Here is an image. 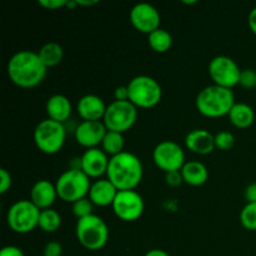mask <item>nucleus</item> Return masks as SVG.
Segmentation results:
<instances>
[{"instance_id":"obj_9","label":"nucleus","mask_w":256,"mask_h":256,"mask_svg":"<svg viewBox=\"0 0 256 256\" xmlns=\"http://www.w3.org/2000/svg\"><path fill=\"white\" fill-rule=\"evenodd\" d=\"M138 119V109L130 102H112L108 106L104 124L109 132L122 134L134 126Z\"/></svg>"},{"instance_id":"obj_25","label":"nucleus","mask_w":256,"mask_h":256,"mask_svg":"<svg viewBox=\"0 0 256 256\" xmlns=\"http://www.w3.org/2000/svg\"><path fill=\"white\" fill-rule=\"evenodd\" d=\"M149 45L154 52H166L172 45V36L164 29H158L149 35Z\"/></svg>"},{"instance_id":"obj_18","label":"nucleus","mask_w":256,"mask_h":256,"mask_svg":"<svg viewBox=\"0 0 256 256\" xmlns=\"http://www.w3.org/2000/svg\"><path fill=\"white\" fill-rule=\"evenodd\" d=\"M185 144L190 152L199 155L212 154L215 149V136L204 129L192 130L186 135Z\"/></svg>"},{"instance_id":"obj_40","label":"nucleus","mask_w":256,"mask_h":256,"mask_svg":"<svg viewBox=\"0 0 256 256\" xmlns=\"http://www.w3.org/2000/svg\"><path fill=\"white\" fill-rule=\"evenodd\" d=\"M78 5H82V6H92V5H96L98 0H76Z\"/></svg>"},{"instance_id":"obj_24","label":"nucleus","mask_w":256,"mask_h":256,"mask_svg":"<svg viewBox=\"0 0 256 256\" xmlns=\"http://www.w3.org/2000/svg\"><path fill=\"white\" fill-rule=\"evenodd\" d=\"M102 150L106 152V155H112V156H116V155L124 152V146H125V140L122 134L116 132H109L108 130L106 135H105L104 140L102 142Z\"/></svg>"},{"instance_id":"obj_2","label":"nucleus","mask_w":256,"mask_h":256,"mask_svg":"<svg viewBox=\"0 0 256 256\" xmlns=\"http://www.w3.org/2000/svg\"><path fill=\"white\" fill-rule=\"evenodd\" d=\"M106 174L119 192H125L134 190L142 182L144 170L136 155L124 152L110 159Z\"/></svg>"},{"instance_id":"obj_32","label":"nucleus","mask_w":256,"mask_h":256,"mask_svg":"<svg viewBox=\"0 0 256 256\" xmlns=\"http://www.w3.org/2000/svg\"><path fill=\"white\" fill-rule=\"evenodd\" d=\"M68 0H39V4L48 10H58L68 6Z\"/></svg>"},{"instance_id":"obj_36","label":"nucleus","mask_w":256,"mask_h":256,"mask_svg":"<svg viewBox=\"0 0 256 256\" xmlns=\"http://www.w3.org/2000/svg\"><path fill=\"white\" fill-rule=\"evenodd\" d=\"M0 256H25L24 252L16 246H5L0 252Z\"/></svg>"},{"instance_id":"obj_22","label":"nucleus","mask_w":256,"mask_h":256,"mask_svg":"<svg viewBox=\"0 0 256 256\" xmlns=\"http://www.w3.org/2000/svg\"><path fill=\"white\" fill-rule=\"evenodd\" d=\"M229 119L234 126L239 129H246L252 126L255 122V112L252 108L248 104H235L229 114Z\"/></svg>"},{"instance_id":"obj_29","label":"nucleus","mask_w":256,"mask_h":256,"mask_svg":"<svg viewBox=\"0 0 256 256\" xmlns=\"http://www.w3.org/2000/svg\"><path fill=\"white\" fill-rule=\"evenodd\" d=\"M234 144L235 138L230 132H220L219 134L215 135V148L222 150V152L232 150Z\"/></svg>"},{"instance_id":"obj_1","label":"nucleus","mask_w":256,"mask_h":256,"mask_svg":"<svg viewBox=\"0 0 256 256\" xmlns=\"http://www.w3.org/2000/svg\"><path fill=\"white\" fill-rule=\"evenodd\" d=\"M48 68L40 59L39 54L22 50L12 55L8 64V74L15 85L24 89L35 88L44 82Z\"/></svg>"},{"instance_id":"obj_8","label":"nucleus","mask_w":256,"mask_h":256,"mask_svg":"<svg viewBox=\"0 0 256 256\" xmlns=\"http://www.w3.org/2000/svg\"><path fill=\"white\" fill-rule=\"evenodd\" d=\"M40 212L30 200H20L8 212V224L14 232L29 234L39 226Z\"/></svg>"},{"instance_id":"obj_38","label":"nucleus","mask_w":256,"mask_h":256,"mask_svg":"<svg viewBox=\"0 0 256 256\" xmlns=\"http://www.w3.org/2000/svg\"><path fill=\"white\" fill-rule=\"evenodd\" d=\"M249 26L252 29V32L256 35V8L252 10L249 15Z\"/></svg>"},{"instance_id":"obj_4","label":"nucleus","mask_w":256,"mask_h":256,"mask_svg":"<svg viewBox=\"0 0 256 256\" xmlns=\"http://www.w3.org/2000/svg\"><path fill=\"white\" fill-rule=\"evenodd\" d=\"M76 238L85 249L102 250L109 240V228L102 218L92 214L78 222Z\"/></svg>"},{"instance_id":"obj_10","label":"nucleus","mask_w":256,"mask_h":256,"mask_svg":"<svg viewBox=\"0 0 256 256\" xmlns=\"http://www.w3.org/2000/svg\"><path fill=\"white\" fill-rule=\"evenodd\" d=\"M242 72L239 65L232 58L224 55L214 58L209 64V75L214 85L226 89H232L240 84Z\"/></svg>"},{"instance_id":"obj_12","label":"nucleus","mask_w":256,"mask_h":256,"mask_svg":"<svg viewBox=\"0 0 256 256\" xmlns=\"http://www.w3.org/2000/svg\"><path fill=\"white\" fill-rule=\"evenodd\" d=\"M112 209L116 216L122 222H135L142 215L145 209L142 195L135 190H125L118 192Z\"/></svg>"},{"instance_id":"obj_37","label":"nucleus","mask_w":256,"mask_h":256,"mask_svg":"<svg viewBox=\"0 0 256 256\" xmlns=\"http://www.w3.org/2000/svg\"><path fill=\"white\" fill-rule=\"evenodd\" d=\"M245 199H246L248 204L256 202V182L246 188V190H245Z\"/></svg>"},{"instance_id":"obj_11","label":"nucleus","mask_w":256,"mask_h":256,"mask_svg":"<svg viewBox=\"0 0 256 256\" xmlns=\"http://www.w3.org/2000/svg\"><path fill=\"white\" fill-rule=\"evenodd\" d=\"M154 162L165 172H180L185 165V152L179 144L174 142H162L152 152Z\"/></svg>"},{"instance_id":"obj_35","label":"nucleus","mask_w":256,"mask_h":256,"mask_svg":"<svg viewBox=\"0 0 256 256\" xmlns=\"http://www.w3.org/2000/svg\"><path fill=\"white\" fill-rule=\"evenodd\" d=\"M115 100L116 102H129V89H128V86H119L115 90Z\"/></svg>"},{"instance_id":"obj_15","label":"nucleus","mask_w":256,"mask_h":256,"mask_svg":"<svg viewBox=\"0 0 256 256\" xmlns=\"http://www.w3.org/2000/svg\"><path fill=\"white\" fill-rule=\"evenodd\" d=\"M80 162H82V170L88 176L100 178L108 172L110 159L104 150L94 148V149H88L80 158Z\"/></svg>"},{"instance_id":"obj_17","label":"nucleus","mask_w":256,"mask_h":256,"mask_svg":"<svg viewBox=\"0 0 256 256\" xmlns=\"http://www.w3.org/2000/svg\"><path fill=\"white\" fill-rule=\"evenodd\" d=\"M58 192L56 186L48 180H40L32 186L30 192V202L42 212V210L52 209V205L56 200Z\"/></svg>"},{"instance_id":"obj_6","label":"nucleus","mask_w":256,"mask_h":256,"mask_svg":"<svg viewBox=\"0 0 256 256\" xmlns=\"http://www.w3.org/2000/svg\"><path fill=\"white\" fill-rule=\"evenodd\" d=\"M129 102L136 108L152 109L156 106L162 96V90L159 82L152 76L140 75L134 78L128 85Z\"/></svg>"},{"instance_id":"obj_3","label":"nucleus","mask_w":256,"mask_h":256,"mask_svg":"<svg viewBox=\"0 0 256 256\" xmlns=\"http://www.w3.org/2000/svg\"><path fill=\"white\" fill-rule=\"evenodd\" d=\"M235 102L232 89L210 85L202 89L196 98V109L208 118H222L229 115Z\"/></svg>"},{"instance_id":"obj_7","label":"nucleus","mask_w":256,"mask_h":256,"mask_svg":"<svg viewBox=\"0 0 256 256\" xmlns=\"http://www.w3.org/2000/svg\"><path fill=\"white\" fill-rule=\"evenodd\" d=\"M66 139L65 124L52 119L42 120L34 132V142L38 149L44 154L54 155L62 149Z\"/></svg>"},{"instance_id":"obj_27","label":"nucleus","mask_w":256,"mask_h":256,"mask_svg":"<svg viewBox=\"0 0 256 256\" xmlns=\"http://www.w3.org/2000/svg\"><path fill=\"white\" fill-rule=\"evenodd\" d=\"M240 222L245 229L256 232V202L245 205L240 214Z\"/></svg>"},{"instance_id":"obj_5","label":"nucleus","mask_w":256,"mask_h":256,"mask_svg":"<svg viewBox=\"0 0 256 256\" xmlns=\"http://www.w3.org/2000/svg\"><path fill=\"white\" fill-rule=\"evenodd\" d=\"M58 196L65 202H74L86 198L90 192V178L80 169H70L60 175L56 184Z\"/></svg>"},{"instance_id":"obj_31","label":"nucleus","mask_w":256,"mask_h":256,"mask_svg":"<svg viewBox=\"0 0 256 256\" xmlns=\"http://www.w3.org/2000/svg\"><path fill=\"white\" fill-rule=\"evenodd\" d=\"M12 175L5 169H0V194H5L12 188Z\"/></svg>"},{"instance_id":"obj_41","label":"nucleus","mask_w":256,"mask_h":256,"mask_svg":"<svg viewBox=\"0 0 256 256\" xmlns=\"http://www.w3.org/2000/svg\"><path fill=\"white\" fill-rule=\"evenodd\" d=\"M184 2V4H190V5H192V4H196V0H192V2Z\"/></svg>"},{"instance_id":"obj_21","label":"nucleus","mask_w":256,"mask_h":256,"mask_svg":"<svg viewBox=\"0 0 256 256\" xmlns=\"http://www.w3.org/2000/svg\"><path fill=\"white\" fill-rule=\"evenodd\" d=\"M182 175L185 184L190 186H202L209 179L208 168L200 162H185L182 169Z\"/></svg>"},{"instance_id":"obj_30","label":"nucleus","mask_w":256,"mask_h":256,"mask_svg":"<svg viewBox=\"0 0 256 256\" xmlns=\"http://www.w3.org/2000/svg\"><path fill=\"white\" fill-rule=\"evenodd\" d=\"M240 85L244 89H254L256 88V72L252 69L242 70L240 76Z\"/></svg>"},{"instance_id":"obj_20","label":"nucleus","mask_w":256,"mask_h":256,"mask_svg":"<svg viewBox=\"0 0 256 256\" xmlns=\"http://www.w3.org/2000/svg\"><path fill=\"white\" fill-rule=\"evenodd\" d=\"M72 102L65 95H52L48 100L46 112L49 115V119L54 120V122L65 124L72 116Z\"/></svg>"},{"instance_id":"obj_23","label":"nucleus","mask_w":256,"mask_h":256,"mask_svg":"<svg viewBox=\"0 0 256 256\" xmlns=\"http://www.w3.org/2000/svg\"><path fill=\"white\" fill-rule=\"evenodd\" d=\"M39 56L46 68H54L62 62L64 50L58 42H48L39 50Z\"/></svg>"},{"instance_id":"obj_26","label":"nucleus","mask_w":256,"mask_h":256,"mask_svg":"<svg viewBox=\"0 0 256 256\" xmlns=\"http://www.w3.org/2000/svg\"><path fill=\"white\" fill-rule=\"evenodd\" d=\"M60 226H62V216L56 210L46 209L40 212L39 228L42 232L52 234V232H58Z\"/></svg>"},{"instance_id":"obj_13","label":"nucleus","mask_w":256,"mask_h":256,"mask_svg":"<svg viewBox=\"0 0 256 256\" xmlns=\"http://www.w3.org/2000/svg\"><path fill=\"white\" fill-rule=\"evenodd\" d=\"M130 22L138 32L150 35L160 29L162 16L155 6L148 2L136 4L130 12Z\"/></svg>"},{"instance_id":"obj_34","label":"nucleus","mask_w":256,"mask_h":256,"mask_svg":"<svg viewBox=\"0 0 256 256\" xmlns=\"http://www.w3.org/2000/svg\"><path fill=\"white\" fill-rule=\"evenodd\" d=\"M62 246L56 242H52L46 244L44 249V256H62Z\"/></svg>"},{"instance_id":"obj_16","label":"nucleus","mask_w":256,"mask_h":256,"mask_svg":"<svg viewBox=\"0 0 256 256\" xmlns=\"http://www.w3.org/2000/svg\"><path fill=\"white\" fill-rule=\"evenodd\" d=\"M106 109L104 100L96 95H85L78 102V112L84 122H100Z\"/></svg>"},{"instance_id":"obj_14","label":"nucleus","mask_w":256,"mask_h":256,"mask_svg":"<svg viewBox=\"0 0 256 256\" xmlns=\"http://www.w3.org/2000/svg\"><path fill=\"white\" fill-rule=\"evenodd\" d=\"M108 129L102 122H82L75 129V139L82 146L94 149L100 145L106 135Z\"/></svg>"},{"instance_id":"obj_28","label":"nucleus","mask_w":256,"mask_h":256,"mask_svg":"<svg viewBox=\"0 0 256 256\" xmlns=\"http://www.w3.org/2000/svg\"><path fill=\"white\" fill-rule=\"evenodd\" d=\"M92 210H94V204L89 198H84V199L72 204V214L79 220L92 215Z\"/></svg>"},{"instance_id":"obj_33","label":"nucleus","mask_w":256,"mask_h":256,"mask_svg":"<svg viewBox=\"0 0 256 256\" xmlns=\"http://www.w3.org/2000/svg\"><path fill=\"white\" fill-rule=\"evenodd\" d=\"M166 182L168 185L172 188H178L184 182V179H182V170L180 172H168L166 174Z\"/></svg>"},{"instance_id":"obj_19","label":"nucleus","mask_w":256,"mask_h":256,"mask_svg":"<svg viewBox=\"0 0 256 256\" xmlns=\"http://www.w3.org/2000/svg\"><path fill=\"white\" fill-rule=\"evenodd\" d=\"M118 192H119V190L115 188V185L109 179L98 180L94 184H92L89 199L96 206H109V205L114 204Z\"/></svg>"},{"instance_id":"obj_39","label":"nucleus","mask_w":256,"mask_h":256,"mask_svg":"<svg viewBox=\"0 0 256 256\" xmlns=\"http://www.w3.org/2000/svg\"><path fill=\"white\" fill-rule=\"evenodd\" d=\"M145 256H170V255L168 254L166 252H164V250L154 249V250H150L149 252H146Z\"/></svg>"}]
</instances>
